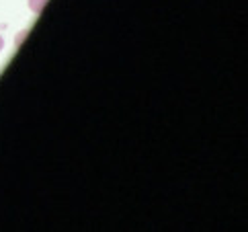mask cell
<instances>
[{
    "label": "cell",
    "mask_w": 248,
    "mask_h": 232,
    "mask_svg": "<svg viewBox=\"0 0 248 232\" xmlns=\"http://www.w3.org/2000/svg\"><path fill=\"white\" fill-rule=\"evenodd\" d=\"M27 35H29V29H23V31L16 33V35H15V48H21L23 41L27 39Z\"/></svg>",
    "instance_id": "cell-2"
},
{
    "label": "cell",
    "mask_w": 248,
    "mask_h": 232,
    "mask_svg": "<svg viewBox=\"0 0 248 232\" xmlns=\"http://www.w3.org/2000/svg\"><path fill=\"white\" fill-rule=\"evenodd\" d=\"M27 6L33 15H41L43 8L47 6V0H27Z\"/></svg>",
    "instance_id": "cell-1"
},
{
    "label": "cell",
    "mask_w": 248,
    "mask_h": 232,
    "mask_svg": "<svg viewBox=\"0 0 248 232\" xmlns=\"http://www.w3.org/2000/svg\"><path fill=\"white\" fill-rule=\"evenodd\" d=\"M2 50H4V37L0 35V51H2Z\"/></svg>",
    "instance_id": "cell-3"
}]
</instances>
